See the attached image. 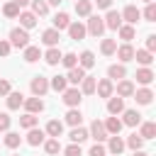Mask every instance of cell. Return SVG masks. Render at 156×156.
<instances>
[{
  "mask_svg": "<svg viewBox=\"0 0 156 156\" xmlns=\"http://www.w3.org/2000/svg\"><path fill=\"white\" fill-rule=\"evenodd\" d=\"M10 46H15V49H24V46H29V34H27V29H22V27H15V29H10Z\"/></svg>",
  "mask_w": 156,
  "mask_h": 156,
  "instance_id": "cell-1",
  "label": "cell"
},
{
  "mask_svg": "<svg viewBox=\"0 0 156 156\" xmlns=\"http://www.w3.org/2000/svg\"><path fill=\"white\" fill-rule=\"evenodd\" d=\"M102 32H105V22H102V17H98V15H90L88 17V24H85V34H90V37H102Z\"/></svg>",
  "mask_w": 156,
  "mask_h": 156,
  "instance_id": "cell-2",
  "label": "cell"
},
{
  "mask_svg": "<svg viewBox=\"0 0 156 156\" xmlns=\"http://www.w3.org/2000/svg\"><path fill=\"white\" fill-rule=\"evenodd\" d=\"M29 88H32V95H34V98H44V95L49 93V78H44V76H34L32 83H29Z\"/></svg>",
  "mask_w": 156,
  "mask_h": 156,
  "instance_id": "cell-3",
  "label": "cell"
},
{
  "mask_svg": "<svg viewBox=\"0 0 156 156\" xmlns=\"http://www.w3.org/2000/svg\"><path fill=\"white\" fill-rule=\"evenodd\" d=\"M61 95H63V98H61V100H63V105H68V107H78V105H80V100H83V93H80L78 88H73V85H71V88H66Z\"/></svg>",
  "mask_w": 156,
  "mask_h": 156,
  "instance_id": "cell-4",
  "label": "cell"
},
{
  "mask_svg": "<svg viewBox=\"0 0 156 156\" xmlns=\"http://www.w3.org/2000/svg\"><path fill=\"white\" fill-rule=\"evenodd\" d=\"M88 136H93V139H95V144H102V141L107 139L105 124H102L100 119H93V124H90V129H88Z\"/></svg>",
  "mask_w": 156,
  "mask_h": 156,
  "instance_id": "cell-5",
  "label": "cell"
},
{
  "mask_svg": "<svg viewBox=\"0 0 156 156\" xmlns=\"http://www.w3.org/2000/svg\"><path fill=\"white\" fill-rule=\"evenodd\" d=\"M124 149H127V146H124V139H122L119 134L107 136V151H110V156H119Z\"/></svg>",
  "mask_w": 156,
  "mask_h": 156,
  "instance_id": "cell-6",
  "label": "cell"
},
{
  "mask_svg": "<svg viewBox=\"0 0 156 156\" xmlns=\"http://www.w3.org/2000/svg\"><path fill=\"white\" fill-rule=\"evenodd\" d=\"M102 22H105V29H119L122 27V15L117 12V10H107V15L102 17Z\"/></svg>",
  "mask_w": 156,
  "mask_h": 156,
  "instance_id": "cell-7",
  "label": "cell"
},
{
  "mask_svg": "<svg viewBox=\"0 0 156 156\" xmlns=\"http://www.w3.org/2000/svg\"><path fill=\"white\" fill-rule=\"evenodd\" d=\"M95 93H98L100 98H112V95H115V83H112L110 78H102V80L95 83Z\"/></svg>",
  "mask_w": 156,
  "mask_h": 156,
  "instance_id": "cell-8",
  "label": "cell"
},
{
  "mask_svg": "<svg viewBox=\"0 0 156 156\" xmlns=\"http://www.w3.org/2000/svg\"><path fill=\"white\" fill-rule=\"evenodd\" d=\"M119 15H122V22H127V24H132V27L136 24V20H141V12L136 10V5H127Z\"/></svg>",
  "mask_w": 156,
  "mask_h": 156,
  "instance_id": "cell-9",
  "label": "cell"
},
{
  "mask_svg": "<svg viewBox=\"0 0 156 156\" xmlns=\"http://www.w3.org/2000/svg\"><path fill=\"white\" fill-rule=\"evenodd\" d=\"M107 112H110L112 117L122 115V112H124V98H119V95H112V98H107Z\"/></svg>",
  "mask_w": 156,
  "mask_h": 156,
  "instance_id": "cell-10",
  "label": "cell"
},
{
  "mask_svg": "<svg viewBox=\"0 0 156 156\" xmlns=\"http://www.w3.org/2000/svg\"><path fill=\"white\" fill-rule=\"evenodd\" d=\"M44 134H46L49 139H58V136L63 134V122H58V119H49L46 127H44Z\"/></svg>",
  "mask_w": 156,
  "mask_h": 156,
  "instance_id": "cell-11",
  "label": "cell"
},
{
  "mask_svg": "<svg viewBox=\"0 0 156 156\" xmlns=\"http://www.w3.org/2000/svg\"><path fill=\"white\" fill-rule=\"evenodd\" d=\"M22 105H24V110H27L29 115H37V112L44 110V100H41V98H34V95H32V98H24Z\"/></svg>",
  "mask_w": 156,
  "mask_h": 156,
  "instance_id": "cell-12",
  "label": "cell"
},
{
  "mask_svg": "<svg viewBox=\"0 0 156 156\" xmlns=\"http://www.w3.org/2000/svg\"><path fill=\"white\" fill-rule=\"evenodd\" d=\"M102 124H105V132H107V136H112V134H119V132H122V127H124V124H122V119H119V117H112V115H110V117H107Z\"/></svg>",
  "mask_w": 156,
  "mask_h": 156,
  "instance_id": "cell-13",
  "label": "cell"
},
{
  "mask_svg": "<svg viewBox=\"0 0 156 156\" xmlns=\"http://www.w3.org/2000/svg\"><path fill=\"white\" fill-rule=\"evenodd\" d=\"M46 141V134H44V129H27V144L29 146H39V144H44Z\"/></svg>",
  "mask_w": 156,
  "mask_h": 156,
  "instance_id": "cell-14",
  "label": "cell"
},
{
  "mask_svg": "<svg viewBox=\"0 0 156 156\" xmlns=\"http://www.w3.org/2000/svg\"><path fill=\"white\" fill-rule=\"evenodd\" d=\"M17 20H20V27H22V29H32V27H37V15L29 12V10H22Z\"/></svg>",
  "mask_w": 156,
  "mask_h": 156,
  "instance_id": "cell-15",
  "label": "cell"
},
{
  "mask_svg": "<svg viewBox=\"0 0 156 156\" xmlns=\"http://www.w3.org/2000/svg\"><path fill=\"white\" fill-rule=\"evenodd\" d=\"M68 37H71L73 41L85 39V24H83V22H71V24H68Z\"/></svg>",
  "mask_w": 156,
  "mask_h": 156,
  "instance_id": "cell-16",
  "label": "cell"
},
{
  "mask_svg": "<svg viewBox=\"0 0 156 156\" xmlns=\"http://www.w3.org/2000/svg\"><path fill=\"white\" fill-rule=\"evenodd\" d=\"M107 78L115 83V80H122V78H127V68H124V63H112L110 68H107Z\"/></svg>",
  "mask_w": 156,
  "mask_h": 156,
  "instance_id": "cell-17",
  "label": "cell"
},
{
  "mask_svg": "<svg viewBox=\"0 0 156 156\" xmlns=\"http://www.w3.org/2000/svg\"><path fill=\"white\" fill-rule=\"evenodd\" d=\"M115 90H117V95H119V98H132L136 88H134V83H132V80L122 78V80L117 83V88H115Z\"/></svg>",
  "mask_w": 156,
  "mask_h": 156,
  "instance_id": "cell-18",
  "label": "cell"
},
{
  "mask_svg": "<svg viewBox=\"0 0 156 156\" xmlns=\"http://www.w3.org/2000/svg\"><path fill=\"white\" fill-rule=\"evenodd\" d=\"M122 124H127V127H139V124H141V115H139L136 110H124V112H122Z\"/></svg>",
  "mask_w": 156,
  "mask_h": 156,
  "instance_id": "cell-19",
  "label": "cell"
},
{
  "mask_svg": "<svg viewBox=\"0 0 156 156\" xmlns=\"http://www.w3.org/2000/svg\"><path fill=\"white\" fill-rule=\"evenodd\" d=\"M58 39H61V32H56L54 27L41 32V41H44L46 46H58Z\"/></svg>",
  "mask_w": 156,
  "mask_h": 156,
  "instance_id": "cell-20",
  "label": "cell"
},
{
  "mask_svg": "<svg viewBox=\"0 0 156 156\" xmlns=\"http://www.w3.org/2000/svg\"><path fill=\"white\" fill-rule=\"evenodd\" d=\"M22 51H24V54H22V58H24L27 63H34V61H39V58H41V49H39V46H34V44L24 46Z\"/></svg>",
  "mask_w": 156,
  "mask_h": 156,
  "instance_id": "cell-21",
  "label": "cell"
},
{
  "mask_svg": "<svg viewBox=\"0 0 156 156\" xmlns=\"http://www.w3.org/2000/svg\"><path fill=\"white\" fill-rule=\"evenodd\" d=\"M117 58L122 61V63H129L132 58H134V46L132 44H122V46H117Z\"/></svg>",
  "mask_w": 156,
  "mask_h": 156,
  "instance_id": "cell-22",
  "label": "cell"
},
{
  "mask_svg": "<svg viewBox=\"0 0 156 156\" xmlns=\"http://www.w3.org/2000/svg\"><path fill=\"white\" fill-rule=\"evenodd\" d=\"M41 56H44V61H46L49 66H56V63H61V56H63V54L58 51V46H49Z\"/></svg>",
  "mask_w": 156,
  "mask_h": 156,
  "instance_id": "cell-23",
  "label": "cell"
},
{
  "mask_svg": "<svg viewBox=\"0 0 156 156\" xmlns=\"http://www.w3.org/2000/svg\"><path fill=\"white\" fill-rule=\"evenodd\" d=\"M154 78H156V76H154V71H151V68H146V66H141V68L136 71V83H141L144 88H146V85H151V83H154Z\"/></svg>",
  "mask_w": 156,
  "mask_h": 156,
  "instance_id": "cell-24",
  "label": "cell"
},
{
  "mask_svg": "<svg viewBox=\"0 0 156 156\" xmlns=\"http://www.w3.org/2000/svg\"><path fill=\"white\" fill-rule=\"evenodd\" d=\"M134 100H136L139 105H151L154 90H151V88H139V90H134Z\"/></svg>",
  "mask_w": 156,
  "mask_h": 156,
  "instance_id": "cell-25",
  "label": "cell"
},
{
  "mask_svg": "<svg viewBox=\"0 0 156 156\" xmlns=\"http://www.w3.org/2000/svg\"><path fill=\"white\" fill-rule=\"evenodd\" d=\"M5 98H7V110H20V107H22V102H24V95H22V93H17V90H10Z\"/></svg>",
  "mask_w": 156,
  "mask_h": 156,
  "instance_id": "cell-26",
  "label": "cell"
},
{
  "mask_svg": "<svg viewBox=\"0 0 156 156\" xmlns=\"http://www.w3.org/2000/svg\"><path fill=\"white\" fill-rule=\"evenodd\" d=\"M73 20L68 17V12H56L54 15V29L56 32H61V29H68V24H71Z\"/></svg>",
  "mask_w": 156,
  "mask_h": 156,
  "instance_id": "cell-27",
  "label": "cell"
},
{
  "mask_svg": "<svg viewBox=\"0 0 156 156\" xmlns=\"http://www.w3.org/2000/svg\"><path fill=\"white\" fill-rule=\"evenodd\" d=\"M78 66L83 68V71H88V68H93L95 66V54L90 51V49H85L80 56H78Z\"/></svg>",
  "mask_w": 156,
  "mask_h": 156,
  "instance_id": "cell-28",
  "label": "cell"
},
{
  "mask_svg": "<svg viewBox=\"0 0 156 156\" xmlns=\"http://www.w3.org/2000/svg\"><path fill=\"white\" fill-rule=\"evenodd\" d=\"M83 78H85V71H83L80 66H76V68H71V71L66 73V80H68L73 88H78V83H80Z\"/></svg>",
  "mask_w": 156,
  "mask_h": 156,
  "instance_id": "cell-29",
  "label": "cell"
},
{
  "mask_svg": "<svg viewBox=\"0 0 156 156\" xmlns=\"http://www.w3.org/2000/svg\"><path fill=\"white\" fill-rule=\"evenodd\" d=\"M68 139H71V144H83L88 139V129L85 127H73L68 132Z\"/></svg>",
  "mask_w": 156,
  "mask_h": 156,
  "instance_id": "cell-30",
  "label": "cell"
},
{
  "mask_svg": "<svg viewBox=\"0 0 156 156\" xmlns=\"http://www.w3.org/2000/svg\"><path fill=\"white\" fill-rule=\"evenodd\" d=\"M80 122H83L80 110H78V107H68V112H66V124H71V127H80Z\"/></svg>",
  "mask_w": 156,
  "mask_h": 156,
  "instance_id": "cell-31",
  "label": "cell"
},
{
  "mask_svg": "<svg viewBox=\"0 0 156 156\" xmlns=\"http://www.w3.org/2000/svg\"><path fill=\"white\" fill-rule=\"evenodd\" d=\"M139 136L146 141V139H154L156 136V124L154 122H141L139 124Z\"/></svg>",
  "mask_w": 156,
  "mask_h": 156,
  "instance_id": "cell-32",
  "label": "cell"
},
{
  "mask_svg": "<svg viewBox=\"0 0 156 156\" xmlns=\"http://www.w3.org/2000/svg\"><path fill=\"white\" fill-rule=\"evenodd\" d=\"M93 12V0H76V15L78 17H90Z\"/></svg>",
  "mask_w": 156,
  "mask_h": 156,
  "instance_id": "cell-33",
  "label": "cell"
},
{
  "mask_svg": "<svg viewBox=\"0 0 156 156\" xmlns=\"http://www.w3.org/2000/svg\"><path fill=\"white\" fill-rule=\"evenodd\" d=\"M134 58H136V63H141V66H151V61H154V54L151 51H146V49H136L134 51Z\"/></svg>",
  "mask_w": 156,
  "mask_h": 156,
  "instance_id": "cell-34",
  "label": "cell"
},
{
  "mask_svg": "<svg viewBox=\"0 0 156 156\" xmlns=\"http://www.w3.org/2000/svg\"><path fill=\"white\" fill-rule=\"evenodd\" d=\"M95 83H98V78H93V76H85V78L80 80V88H78V90H80L83 95H93V93H95Z\"/></svg>",
  "mask_w": 156,
  "mask_h": 156,
  "instance_id": "cell-35",
  "label": "cell"
},
{
  "mask_svg": "<svg viewBox=\"0 0 156 156\" xmlns=\"http://www.w3.org/2000/svg\"><path fill=\"white\" fill-rule=\"evenodd\" d=\"M49 88H51V90H56V93H63V90L68 88V80H66V76H54V78L49 80Z\"/></svg>",
  "mask_w": 156,
  "mask_h": 156,
  "instance_id": "cell-36",
  "label": "cell"
},
{
  "mask_svg": "<svg viewBox=\"0 0 156 156\" xmlns=\"http://www.w3.org/2000/svg\"><path fill=\"white\" fill-rule=\"evenodd\" d=\"M117 34H119V39H122L124 44H129V41L134 39V34H136V32H134V27H132V24H122V27L117 29Z\"/></svg>",
  "mask_w": 156,
  "mask_h": 156,
  "instance_id": "cell-37",
  "label": "cell"
},
{
  "mask_svg": "<svg viewBox=\"0 0 156 156\" xmlns=\"http://www.w3.org/2000/svg\"><path fill=\"white\" fill-rule=\"evenodd\" d=\"M37 122H39V117H37V115H29V112H24V115L20 117V127H22V129H34Z\"/></svg>",
  "mask_w": 156,
  "mask_h": 156,
  "instance_id": "cell-38",
  "label": "cell"
},
{
  "mask_svg": "<svg viewBox=\"0 0 156 156\" xmlns=\"http://www.w3.org/2000/svg\"><path fill=\"white\" fill-rule=\"evenodd\" d=\"M124 146H129L132 151H139V149L144 146V139H141V136H139V134L134 132V134H129V136L124 139Z\"/></svg>",
  "mask_w": 156,
  "mask_h": 156,
  "instance_id": "cell-39",
  "label": "cell"
},
{
  "mask_svg": "<svg viewBox=\"0 0 156 156\" xmlns=\"http://www.w3.org/2000/svg\"><path fill=\"white\" fill-rule=\"evenodd\" d=\"M2 141H5V146H7V149H17V146L22 144V136H20L17 132H7Z\"/></svg>",
  "mask_w": 156,
  "mask_h": 156,
  "instance_id": "cell-40",
  "label": "cell"
},
{
  "mask_svg": "<svg viewBox=\"0 0 156 156\" xmlns=\"http://www.w3.org/2000/svg\"><path fill=\"white\" fill-rule=\"evenodd\" d=\"M29 5H32V10H29V12H34L37 17H44V15L49 12V5H46L44 0H32Z\"/></svg>",
  "mask_w": 156,
  "mask_h": 156,
  "instance_id": "cell-41",
  "label": "cell"
},
{
  "mask_svg": "<svg viewBox=\"0 0 156 156\" xmlns=\"http://www.w3.org/2000/svg\"><path fill=\"white\" fill-rule=\"evenodd\" d=\"M20 12H22V10H20V7L15 5V2H10V0H7L5 5H2V15H5V17H10V20L20 17Z\"/></svg>",
  "mask_w": 156,
  "mask_h": 156,
  "instance_id": "cell-42",
  "label": "cell"
},
{
  "mask_svg": "<svg viewBox=\"0 0 156 156\" xmlns=\"http://www.w3.org/2000/svg\"><path fill=\"white\" fill-rule=\"evenodd\" d=\"M100 51H102L105 56H112V54L117 51V41H115V39H102V41H100Z\"/></svg>",
  "mask_w": 156,
  "mask_h": 156,
  "instance_id": "cell-43",
  "label": "cell"
},
{
  "mask_svg": "<svg viewBox=\"0 0 156 156\" xmlns=\"http://www.w3.org/2000/svg\"><path fill=\"white\" fill-rule=\"evenodd\" d=\"M44 151H46L49 156H56V154L61 151V144H58V139H46V141H44Z\"/></svg>",
  "mask_w": 156,
  "mask_h": 156,
  "instance_id": "cell-44",
  "label": "cell"
},
{
  "mask_svg": "<svg viewBox=\"0 0 156 156\" xmlns=\"http://www.w3.org/2000/svg\"><path fill=\"white\" fill-rule=\"evenodd\" d=\"M61 63L71 71V68H76V66H78V56H76L73 51H68V54H63V56H61Z\"/></svg>",
  "mask_w": 156,
  "mask_h": 156,
  "instance_id": "cell-45",
  "label": "cell"
},
{
  "mask_svg": "<svg viewBox=\"0 0 156 156\" xmlns=\"http://www.w3.org/2000/svg\"><path fill=\"white\" fill-rule=\"evenodd\" d=\"M141 17H144L146 22H156V2H149L146 10L141 12Z\"/></svg>",
  "mask_w": 156,
  "mask_h": 156,
  "instance_id": "cell-46",
  "label": "cell"
},
{
  "mask_svg": "<svg viewBox=\"0 0 156 156\" xmlns=\"http://www.w3.org/2000/svg\"><path fill=\"white\" fill-rule=\"evenodd\" d=\"M63 156H83V149H80V144H68V146L63 149Z\"/></svg>",
  "mask_w": 156,
  "mask_h": 156,
  "instance_id": "cell-47",
  "label": "cell"
},
{
  "mask_svg": "<svg viewBox=\"0 0 156 156\" xmlns=\"http://www.w3.org/2000/svg\"><path fill=\"white\" fill-rule=\"evenodd\" d=\"M88 156H107V149L102 144H93L90 151H88Z\"/></svg>",
  "mask_w": 156,
  "mask_h": 156,
  "instance_id": "cell-48",
  "label": "cell"
},
{
  "mask_svg": "<svg viewBox=\"0 0 156 156\" xmlns=\"http://www.w3.org/2000/svg\"><path fill=\"white\" fill-rule=\"evenodd\" d=\"M10 124H12L10 115L7 112H0V132H10Z\"/></svg>",
  "mask_w": 156,
  "mask_h": 156,
  "instance_id": "cell-49",
  "label": "cell"
},
{
  "mask_svg": "<svg viewBox=\"0 0 156 156\" xmlns=\"http://www.w3.org/2000/svg\"><path fill=\"white\" fill-rule=\"evenodd\" d=\"M10 90H12L10 80H7V78H0V98H5V95H7Z\"/></svg>",
  "mask_w": 156,
  "mask_h": 156,
  "instance_id": "cell-50",
  "label": "cell"
},
{
  "mask_svg": "<svg viewBox=\"0 0 156 156\" xmlns=\"http://www.w3.org/2000/svg\"><path fill=\"white\" fill-rule=\"evenodd\" d=\"M10 51H12L10 41L7 39H0V56H10Z\"/></svg>",
  "mask_w": 156,
  "mask_h": 156,
  "instance_id": "cell-51",
  "label": "cell"
},
{
  "mask_svg": "<svg viewBox=\"0 0 156 156\" xmlns=\"http://www.w3.org/2000/svg\"><path fill=\"white\" fill-rule=\"evenodd\" d=\"M146 51H151V54L156 51V34H149L146 37Z\"/></svg>",
  "mask_w": 156,
  "mask_h": 156,
  "instance_id": "cell-52",
  "label": "cell"
},
{
  "mask_svg": "<svg viewBox=\"0 0 156 156\" xmlns=\"http://www.w3.org/2000/svg\"><path fill=\"white\" fill-rule=\"evenodd\" d=\"M100 10H112V0H93Z\"/></svg>",
  "mask_w": 156,
  "mask_h": 156,
  "instance_id": "cell-53",
  "label": "cell"
},
{
  "mask_svg": "<svg viewBox=\"0 0 156 156\" xmlns=\"http://www.w3.org/2000/svg\"><path fill=\"white\" fill-rule=\"evenodd\" d=\"M10 2H15V5H17V7H20V10H22V7H24V5H29V2H32V0H10Z\"/></svg>",
  "mask_w": 156,
  "mask_h": 156,
  "instance_id": "cell-54",
  "label": "cell"
},
{
  "mask_svg": "<svg viewBox=\"0 0 156 156\" xmlns=\"http://www.w3.org/2000/svg\"><path fill=\"white\" fill-rule=\"evenodd\" d=\"M44 2H46V5H49V7H51V5H61V2H63V0H44Z\"/></svg>",
  "mask_w": 156,
  "mask_h": 156,
  "instance_id": "cell-55",
  "label": "cell"
},
{
  "mask_svg": "<svg viewBox=\"0 0 156 156\" xmlns=\"http://www.w3.org/2000/svg\"><path fill=\"white\" fill-rule=\"evenodd\" d=\"M132 156H149V154H144V151H141V149H139V151H134V154H132Z\"/></svg>",
  "mask_w": 156,
  "mask_h": 156,
  "instance_id": "cell-56",
  "label": "cell"
},
{
  "mask_svg": "<svg viewBox=\"0 0 156 156\" xmlns=\"http://www.w3.org/2000/svg\"><path fill=\"white\" fill-rule=\"evenodd\" d=\"M144 2H146V5H149V2H154V0H144Z\"/></svg>",
  "mask_w": 156,
  "mask_h": 156,
  "instance_id": "cell-57",
  "label": "cell"
},
{
  "mask_svg": "<svg viewBox=\"0 0 156 156\" xmlns=\"http://www.w3.org/2000/svg\"><path fill=\"white\" fill-rule=\"evenodd\" d=\"M12 156H17V154H12Z\"/></svg>",
  "mask_w": 156,
  "mask_h": 156,
  "instance_id": "cell-58",
  "label": "cell"
},
{
  "mask_svg": "<svg viewBox=\"0 0 156 156\" xmlns=\"http://www.w3.org/2000/svg\"><path fill=\"white\" fill-rule=\"evenodd\" d=\"M73 2H76V0H73Z\"/></svg>",
  "mask_w": 156,
  "mask_h": 156,
  "instance_id": "cell-59",
  "label": "cell"
}]
</instances>
